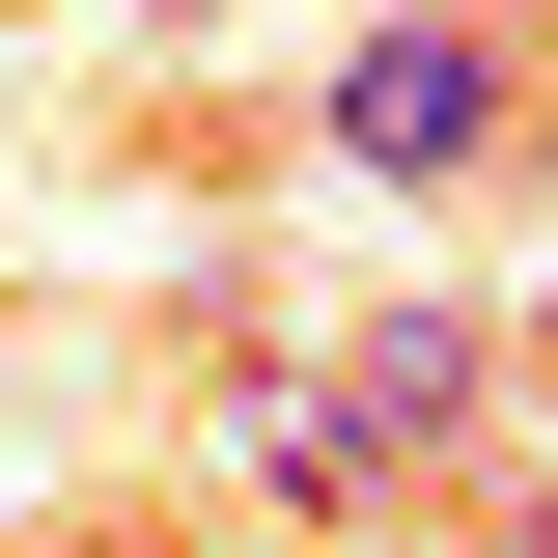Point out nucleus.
<instances>
[{
	"mask_svg": "<svg viewBox=\"0 0 558 558\" xmlns=\"http://www.w3.org/2000/svg\"><path fill=\"white\" fill-rule=\"evenodd\" d=\"M307 140H336L363 196H475L502 140H531V28L502 0H363L336 84H307Z\"/></svg>",
	"mask_w": 558,
	"mask_h": 558,
	"instance_id": "obj_1",
	"label": "nucleus"
},
{
	"mask_svg": "<svg viewBox=\"0 0 558 558\" xmlns=\"http://www.w3.org/2000/svg\"><path fill=\"white\" fill-rule=\"evenodd\" d=\"M223 475H252V502H391V447H363L336 363H223Z\"/></svg>",
	"mask_w": 558,
	"mask_h": 558,
	"instance_id": "obj_3",
	"label": "nucleus"
},
{
	"mask_svg": "<svg viewBox=\"0 0 558 558\" xmlns=\"http://www.w3.org/2000/svg\"><path fill=\"white\" fill-rule=\"evenodd\" d=\"M336 391H363V447H391V475H447V447L502 418V307H363Z\"/></svg>",
	"mask_w": 558,
	"mask_h": 558,
	"instance_id": "obj_2",
	"label": "nucleus"
},
{
	"mask_svg": "<svg viewBox=\"0 0 558 558\" xmlns=\"http://www.w3.org/2000/svg\"><path fill=\"white\" fill-rule=\"evenodd\" d=\"M57 558H112V531H57Z\"/></svg>",
	"mask_w": 558,
	"mask_h": 558,
	"instance_id": "obj_4",
	"label": "nucleus"
}]
</instances>
